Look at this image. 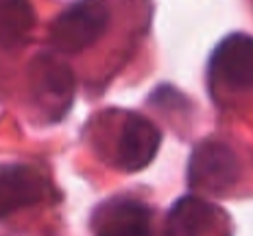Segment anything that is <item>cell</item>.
Wrapping results in <instances>:
<instances>
[{"instance_id":"8","label":"cell","mask_w":253,"mask_h":236,"mask_svg":"<svg viewBox=\"0 0 253 236\" xmlns=\"http://www.w3.org/2000/svg\"><path fill=\"white\" fill-rule=\"evenodd\" d=\"M33 26L29 0H0V46L13 48L22 44Z\"/></svg>"},{"instance_id":"7","label":"cell","mask_w":253,"mask_h":236,"mask_svg":"<svg viewBox=\"0 0 253 236\" xmlns=\"http://www.w3.org/2000/svg\"><path fill=\"white\" fill-rule=\"evenodd\" d=\"M225 212L199 197H181L168 212V230L172 234H203L223 225Z\"/></svg>"},{"instance_id":"6","label":"cell","mask_w":253,"mask_h":236,"mask_svg":"<svg viewBox=\"0 0 253 236\" xmlns=\"http://www.w3.org/2000/svg\"><path fill=\"white\" fill-rule=\"evenodd\" d=\"M92 230L103 236H142L151 230V210L138 199L116 197L101 203L92 217Z\"/></svg>"},{"instance_id":"5","label":"cell","mask_w":253,"mask_h":236,"mask_svg":"<svg viewBox=\"0 0 253 236\" xmlns=\"http://www.w3.org/2000/svg\"><path fill=\"white\" fill-rule=\"evenodd\" d=\"M48 192V182L29 164H7L0 169V219L40 203Z\"/></svg>"},{"instance_id":"4","label":"cell","mask_w":253,"mask_h":236,"mask_svg":"<svg viewBox=\"0 0 253 236\" xmlns=\"http://www.w3.org/2000/svg\"><path fill=\"white\" fill-rule=\"evenodd\" d=\"M210 72L231 90L253 88V38L245 33L227 35L210 57Z\"/></svg>"},{"instance_id":"1","label":"cell","mask_w":253,"mask_h":236,"mask_svg":"<svg viewBox=\"0 0 253 236\" xmlns=\"http://www.w3.org/2000/svg\"><path fill=\"white\" fill-rule=\"evenodd\" d=\"M109 24L105 0H77L59 13L50 29V40L63 52H81L96 44Z\"/></svg>"},{"instance_id":"3","label":"cell","mask_w":253,"mask_h":236,"mask_svg":"<svg viewBox=\"0 0 253 236\" xmlns=\"http://www.w3.org/2000/svg\"><path fill=\"white\" fill-rule=\"evenodd\" d=\"M162 134L149 118L140 114H126L116 140V164L123 171H142L155 160Z\"/></svg>"},{"instance_id":"2","label":"cell","mask_w":253,"mask_h":236,"mask_svg":"<svg viewBox=\"0 0 253 236\" xmlns=\"http://www.w3.org/2000/svg\"><path fill=\"white\" fill-rule=\"evenodd\" d=\"M188 180L194 188L223 192L238 180V160L234 151L218 142H203L194 149L188 164Z\"/></svg>"}]
</instances>
